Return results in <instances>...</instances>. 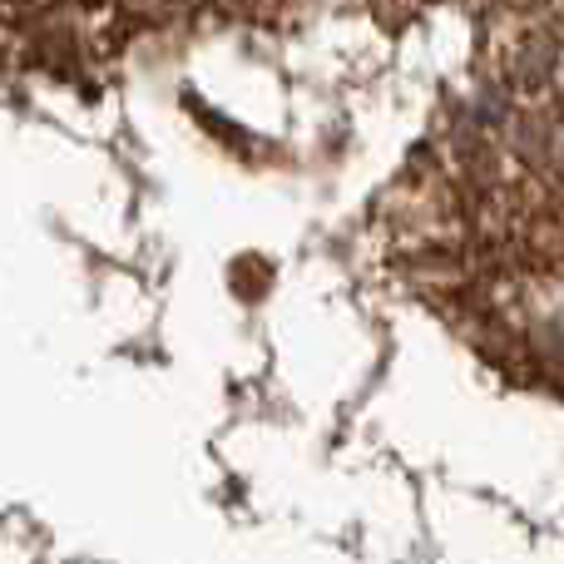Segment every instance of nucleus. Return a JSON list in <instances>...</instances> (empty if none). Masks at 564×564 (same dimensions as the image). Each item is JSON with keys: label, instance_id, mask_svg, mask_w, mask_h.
Listing matches in <instances>:
<instances>
[{"label": "nucleus", "instance_id": "1", "mask_svg": "<svg viewBox=\"0 0 564 564\" xmlns=\"http://www.w3.org/2000/svg\"><path fill=\"white\" fill-rule=\"evenodd\" d=\"M535 149H540V164L564 184V95H555L535 119Z\"/></svg>", "mask_w": 564, "mask_h": 564}]
</instances>
